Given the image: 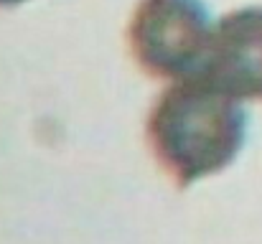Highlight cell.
<instances>
[{
	"label": "cell",
	"mask_w": 262,
	"mask_h": 244,
	"mask_svg": "<svg viewBox=\"0 0 262 244\" xmlns=\"http://www.w3.org/2000/svg\"><path fill=\"white\" fill-rule=\"evenodd\" d=\"M158 165L181 188L229 168L247 140L242 99L206 74L173 81L145 122Z\"/></svg>",
	"instance_id": "1"
},
{
	"label": "cell",
	"mask_w": 262,
	"mask_h": 244,
	"mask_svg": "<svg viewBox=\"0 0 262 244\" xmlns=\"http://www.w3.org/2000/svg\"><path fill=\"white\" fill-rule=\"evenodd\" d=\"M211 36L214 23L204 0H140L127 23L135 64L166 81L201 74Z\"/></svg>",
	"instance_id": "2"
},
{
	"label": "cell",
	"mask_w": 262,
	"mask_h": 244,
	"mask_svg": "<svg viewBox=\"0 0 262 244\" xmlns=\"http://www.w3.org/2000/svg\"><path fill=\"white\" fill-rule=\"evenodd\" d=\"M201 74L239 99L262 102V5L237 8L214 23Z\"/></svg>",
	"instance_id": "3"
},
{
	"label": "cell",
	"mask_w": 262,
	"mask_h": 244,
	"mask_svg": "<svg viewBox=\"0 0 262 244\" xmlns=\"http://www.w3.org/2000/svg\"><path fill=\"white\" fill-rule=\"evenodd\" d=\"M26 0H0V8H13V5H20Z\"/></svg>",
	"instance_id": "4"
}]
</instances>
